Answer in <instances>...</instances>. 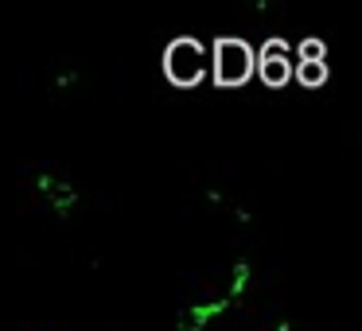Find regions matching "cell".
<instances>
[{
    "instance_id": "6da1fadb",
    "label": "cell",
    "mask_w": 362,
    "mask_h": 331,
    "mask_svg": "<svg viewBox=\"0 0 362 331\" xmlns=\"http://www.w3.org/2000/svg\"><path fill=\"white\" fill-rule=\"evenodd\" d=\"M180 203L187 214H199V219L250 222L245 191L230 168H191L180 183Z\"/></svg>"
},
{
    "instance_id": "7a4b0ae2",
    "label": "cell",
    "mask_w": 362,
    "mask_h": 331,
    "mask_svg": "<svg viewBox=\"0 0 362 331\" xmlns=\"http://www.w3.org/2000/svg\"><path fill=\"white\" fill-rule=\"evenodd\" d=\"M20 187H24V203H32L55 222H71L82 207V187L71 172L55 164H28L20 172Z\"/></svg>"
},
{
    "instance_id": "3957f363",
    "label": "cell",
    "mask_w": 362,
    "mask_h": 331,
    "mask_svg": "<svg viewBox=\"0 0 362 331\" xmlns=\"http://www.w3.org/2000/svg\"><path fill=\"white\" fill-rule=\"evenodd\" d=\"M86 86H90L86 63H82L78 55H71V51L47 55L40 63V71H35V79H32V90L47 105H55V110H71V105H78L82 94H86Z\"/></svg>"
},
{
    "instance_id": "277c9868",
    "label": "cell",
    "mask_w": 362,
    "mask_h": 331,
    "mask_svg": "<svg viewBox=\"0 0 362 331\" xmlns=\"http://www.w3.org/2000/svg\"><path fill=\"white\" fill-rule=\"evenodd\" d=\"M168 79L175 86H199L211 71V59H206V47L199 40H175L168 47Z\"/></svg>"
},
{
    "instance_id": "5b68a950",
    "label": "cell",
    "mask_w": 362,
    "mask_h": 331,
    "mask_svg": "<svg viewBox=\"0 0 362 331\" xmlns=\"http://www.w3.org/2000/svg\"><path fill=\"white\" fill-rule=\"evenodd\" d=\"M211 66H214V79L222 86H242L253 71V55H250V43L245 40H218L214 43V55H211Z\"/></svg>"
},
{
    "instance_id": "8992f818",
    "label": "cell",
    "mask_w": 362,
    "mask_h": 331,
    "mask_svg": "<svg viewBox=\"0 0 362 331\" xmlns=\"http://www.w3.org/2000/svg\"><path fill=\"white\" fill-rule=\"evenodd\" d=\"M292 74V59L284 43H265L261 47V79L265 86H284V79Z\"/></svg>"
},
{
    "instance_id": "52a82bcc",
    "label": "cell",
    "mask_w": 362,
    "mask_h": 331,
    "mask_svg": "<svg viewBox=\"0 0 362 331\" xmlns=\"http://www.w3.org/2000/svg\"><path fill=\"white\" fill-rule=\"evenodd\" d=\"M296 74H300V82H304V86H320V82H323V74H327V63H323V47H320L315 40L300 47Z\"/></svg>"
},
{
    "instance_id": "ba28073f",
    "label": "cell",
    "mask_w": 362,
    "mask_h": 331,
    "mask_svg": "<svg viewBox=\"0 0 362 331\" xmlns=\"http://www.w3.org/2000/svg\"><path fill=\"white\" fill-rule=\"evenodd\" d=\"M20 331H66V327L59 320H43V315H40V320H24V323H20Z\"/></svg>"
}]
</instances>
